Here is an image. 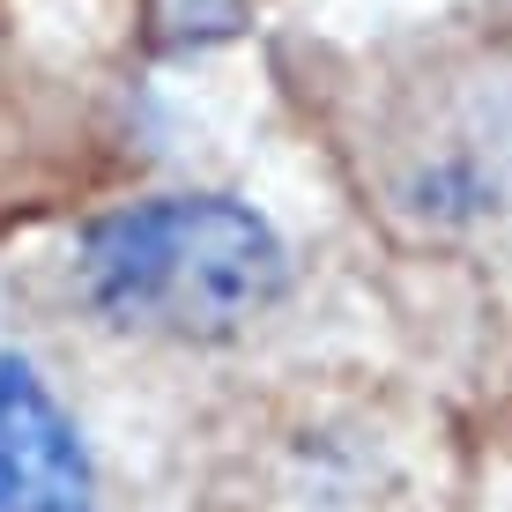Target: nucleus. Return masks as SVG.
<instances>
[{
	"instance_id": "nucleus-1",
	"label": "nucleus",
	"mask_w": 512,
	"mask_h": 512,
	"mask_svg": "<svg viewBox=\"0 0 512 512\" xmlns=\"http://www.w3.org/2000/svg\"><path fill=\"white\" fill-rule=\"evenodd\" d=\"M82 297L127 334L231 342L282 297V238L223 193H164L82 238Z\"/></svg>"
},
{
	"instance_id": "nucleus-2",
	"label": "nucleus",
	"mask_w": 512,
	"mask_h": 512,
	"mask_svg": "<svg viewBox=\"0 0 512 512\" xmlns=\"http://www.w3.org/2000/svg\"><path fill=\"white\" fill-rule=\"evenodd\" d=\"M0 512H97L75 423L15 357H0Z\"/></svg>"
}]
</instances>
